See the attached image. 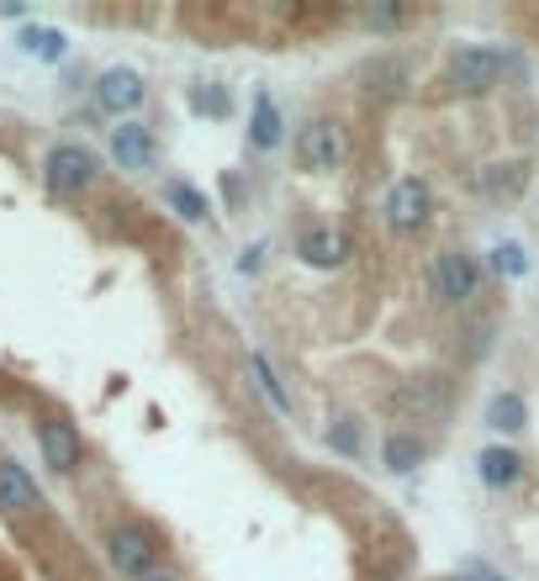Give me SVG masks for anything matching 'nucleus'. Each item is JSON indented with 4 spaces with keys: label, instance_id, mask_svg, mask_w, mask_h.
<instances>
[{
    "label": "nucleus",
    "instance_id": "obj_1",
    "mask_svg": "<svg viewBox=\"0 0 539 581\" xmlns=\"http://www.w3.org/2000/svg\"><path fill=\"white\" fill-rule=\"evenodd\" d=\"M291 154H296V165L307 169V175H338V169L349 165V127L333 122V117H312L296 132Z\"/></svg>",
    "mask_w": 539,
    "mask_h": 581
},
{
    "label": "nucleus",
    "instance_id": "obj_2",
    "mask_svg": "<svg viewBox=\"0 0 539 581\" xmlns=\"http://www.w3.org/2000/svg\"><path fill=\"white\" fill-rule=\"evenodd\" d=\"M476 290H482V264H476V254H465V249L434 254V264H428V296H434L439 307H465Z\"/></svg>",
    "mask_w": 539,
    "mask_h": 581
},
{
    "label": "nucleus",
    "instance_id": "obj_3",
    "mask_svg": "<svg viewBox=\"0 0 539 581\" xmlns=\"http://www.w3.org/2000/svg\"><path fill=\"white\" fill-rule=\"evenodd\" d=\"M95 175H101V165L80 143H53L48 159H42V180H48L53 196H85L95 185Z\"/></svg>",
    "mask_w": 539,
    "mask_h": 581
},
{
    "label": "nucleus",
    "instance_id": "obj_4",
    "mask_svg": "<svg viewBox=\"0 0 539 581\" xmlns=\"http://www.w3.org/2000/svg\"><path fill=\"white\" fill-rule=\"evenodd\" d=\"M106 555H112V571H123V577H132V581H149L154 566H159V540H154V529H143V524H123V529H112Z\"/></svg>",
    "mask_w": 539,
    "mask_h": 581
},
{
    "label": "nucleus",
    "instance_id": "obj_5",
    "mask_svg": "<svg viewBox=\"0 0 539 581\" xmlns=\"http://www.w3.org/2000/svg\"><path fill=\"white\" fill-rule=\"evenodd\" d=\"M502 69H508V59H502L498 48H487V42H471V48L450 53V85H455L460 95H487L502 80Z\"/></svg>",
    "mask_w": 539,
    "mask_h": 581
},
{
    "label": "nucleus",
    "instance_id": "obj_6",
    "mask_svg": "<svg viewBox=\"0 0 539 581\" xmlns=\"http://www.w3.org/2000/svg\"><path fill=\"white\" fill-rule=\"evenodd\" d=\"M381 211H386V228H392V233H418V228L428 222V211H434V191H428L418 175H408V180H397V185L386 191Z\"/></svg>",
    "mask_w": 539,
    "mask_h": 581
},
{
    "label": "nucleus",
    "instance_id": "obj_7",
    "mask_svg": "<svg viewBox=\"0 0 539 581\" xmlns=\"http://www.w3.org/2000/svg\"><path fill=\"white\" fill-rule=\"evenodd\" d=\"M408 85H413V64L397 59V53H375L371 64L360 69V90H365L371 101H402Z\"/></svg>",
    "mask_w": 539,
    "mask_h": 581
},
{
    "label": "nucleus",
    "instance_id": "obj_8",
    "mask_svg": "<svg viewBox=\"0 0 539 581\" xmlns=\"http://www.w3.org/2000/svg\"><path fill=\"white\" fill-rule=\"evenodd\" d=\"M112 159H117V169H127V175H143V169H154V159H159V143H154V132L143 122H117L112 127Z\"/></svg>",
    "mask_w": 539,
    "mask_h": 581
},
{
    "label": "nucleus",
    "instance_id": "obj_9",
    "mask_svg": "<svg viewBox=\"0 0 539 581\" xmlns=\"http://www.w3.org/2000/svg\"><path fill=\"white\" fill-rule=\"evenodd\" d=\"M143 95H149V85H143L138 69H127V64L106 69V75L95 80V101H101V112H112V117L138 112V106H143Z\"/></svg>",
    "mask_w": 539,
    "mask_h": 581
},
{
    "label": "nucleus",
    "instance_id": "obj_10",
    "mask_svg": "<svg viewBox=\"0 0 539 581\" xmlns=\"http://www.w3.org/2000/svg\"><path fill=\"white\" fill-rule=\"evenodd\" d=\"M38 450H42V460H48V470H59V476H69V470L80 465V455H85L75 423H64V417L38 423Z\"/></svg>",
    "mask_w": 539,
    "mask_h": 581
},
{
    "label": "nucleus",
    "instance_id": "obj_11",
    "mask_svg": "<svg viewBox=\"0 0 539 581\" xmlns=\"http://www.w3.org/2000/svg\"><path fill=\"white\" fill-rule=\"evenodd\" d=\"M296 259H301L307 270H338V264L349 259V233H344V228H307V233L296 238Z\"/></svg>",
    "mask_w": 539,
    "mask_h": 581
},
{
    "label": "nucleus",
    "instance_id": "obj_12",
    "mask_svg": "<svg viewBox=\"0 0 539 581\" xmlns=\"http://www.w3.org/2000/svg\"><path fill=\"white\" fill-rule=\"evenodd\" d=\"M38 507H42L38 481L16 460H0V513H38Z\"/></svg>",
    "mask_w": 539,
    "mask_h": 581
},
{
    "label": "nucleus",
    "instance_id": "obj_13",
    "mask_svg": "<svg viewBox=\"0 0 539 581\" xmlns=\"http://www.w3.org/2000/svg\"><path fill=\"white\" fill-rule=\"evenodd\" d=\"M476 470H482V487H492V492H513V487L524 481V455L492 444V450H482Z\"/></svg>",
    "mask_w": 539,
    "mask_h": 581
},
{
    "label": "nucleus",
    "instance_id": "obj_14",
    "mask_svg": "<svg viewBox=\"0 0 539 581\" xmlns=\"http://www.w3.org/2000/svg\"><path fill=\"white\" fill-rule=\"evenodd\" d=\"M249 143L259 149V154H270V149H281V143H286V122H281V106L270 101V90H259V95H254Z\"/></svg>",
    "mask_w": 539,
    "mask_h": 581
},
{
    "label": "nucleus",
    "instance_id": "obj_15",
    "mask_svg": "<svg viewBox=\"0 0 539 581\" xmlns=\"http://www.w3.org/2000/svg\"><path fill=\"white\" fill-rule=\"evenodd\" d=\"M423 455H428V444H423L418 434H408V428H392V434L381 439V460H386L392 476H413L418 465H423Z\"/></svg>",
    "mask_w": 539,
    "mask_h": 581
},
{
    "label": "nucleus",
    "instance_id": "obj_16",
    "mask_svg": "<svg viewBox=\"0 0 539 581\" xmlns=\"http://www.w3.org/2000/svg\"><path fill=\"white\" fill-rule=\"evenodd\" d=\"M249 375H254V391H259V397L270 402V413L291 417V391H286V380L275 375V365H270V360H265L259 349L249 354Z\"/></svg>",
    "mask_w": 539,
    "mask_h": 581
},
{
    "label": "nucleus",
    "instance_id": "obj_17",
    "mask_svg": "<svg viewBox=\"0 0 539 581\" xmlns=\"http://www.w3.org/2000/svg\"><path fill=\"white\" fill-rule=\"evenodd\" d=\"M165 207L180 217V222H207L211 217V202L191 185V180H165Z\"/></svg>",
    "mask_w": 539,
    "mask_h": 581
},
{
    "label": "nucleus",
    "instance_id": "obj_18",
    "mask_svg": "<svg viewBox=\"0 0 539 581\" xmlns=\"http://www.w3.org/2000/svg\"><path fill=\"white\" fill-rule=\"evenodd\" d=\"M487 423H492L498 434H518V428L529 423V402H524L518 391H498V397L487 402Z\"/></svg>",
    "mask_w": 539,
    "mask_h": 581
},
{
    "label": "nucleus",
    "instance_id": "obj_19",
    "mask_svg": "<svg viewBox=\"0 0 539 581\" xmlns=\"http://www.w3.org/2000/svg\"><path fill=\"white\" fill-rule=\"evenodd\" d=\"M22 48H27L33 59H42V64H59L69 42H64V33H53V27H27V33H22Z\"/></svg>",
    "mask_w": 539,
    "mask_h": 581
},
{
    "label": "nucleus",
    "instance_id": "obj_20",
    "mask_svg": "<svg viewBox=\"0 0 539 581\" xmlns=\"http://www.w3.org/2000/svg\"><path fill=\"white\" fill-rule=\"evenodd\" d=\"M445 380H434V375H423V380H413L408 386V408H418V413H445Z\"/></svg>",
    "mask_w": 539,
    "mask_h": 581
},
{
    "label": "nucleus",
    "instance_id": "obj_21",
    "mask_svg": "<svg viewBox=\"0 0 539 581\" xmlns=\"http://www.w3.org/2000/svg\"><path fill=\"white\" fill-rule=\"evenodd\" d=\"M191 112H202V117H228V112H233V95H228L222 85H196V90H191Z\"/></svg>",
    "mask_w": 539,
    "mask_h": 581
},
{
    "label": "nucleus",
    "instance_id": "obj_22",
    "mask_svg": "<svg viewBox=\"0 0 539 581\" xmlns=\"http://www.w3.org/2000/svg\"><path fill=\"white\" fill-rule=\"evenodd\" d=\"M492 270H498V275H508V281H518V275L529 270V259H524V249H518V244H498V249H492Z\"/></svg>",
    "mask_w": 539,
    "mask_h": 581
},
{
    "label": "nucleus",
    "instance_id": "obj_23",
    "mask_svg": "<svg viewBox=\"0 0 539 581\" xmlns=\"http://www.w3.org/2000/svg\"><path fill=\"white\" fill-rule=\"evenodd\" d=\"M329 444L338 455H360V423H355V417H338L329 428Z\"/></svg>",
    "mask_w": 539,
    "mask_h": 581
},
{
    "label": "nucleus",
    "instance_id": "obj_24",
    "mask_svg": "<svg viewBox=\"0 0 539 581\" xmlns=\"http://www.w3.org/2000/svg\"><path fill=\"white\" fill-rule=\"evenodd\" d=\"M402 22H408V11H402V5H375L371 16H365V27H371V33H397Z\"/></svg>",
    "mask_w": 539,
    "mask_h": 581
},
{
    "label": "nucleus",
    "instance_id": "obj_25",
    "mask_svg": "<svg viewBox=\"0 0 539 581\" xmlns=\"http://www.w3.org/2000/svg\"><path fill=\"white\" fill-rule=\"evenodd\" d=\"M465 581H508V577H498V571H487L482 560H471V566H465Z\"/></svg>",
    "mask_w": 539,
    "mask_h": 581
},
{
    "label": "nucleus",
    "instance_id": "obj_26",
    "mask_svg": "<svg viewBox=\"0 0 539 581\" xmlns=\"http://www.w3.org/2000/svg\"><path fill=\"white\" fill-rule=\"evenodd\" d=\"M149 581H180V577H159V571H154V577H149Z\"/></svg>",
    "mask_w": 539,
    "mask_h": 581
},
{
    "label": "nucleus",
    "instance_id": "obj_27",
    "mask_svg": "<svg viewBox=\"0 0 539 581\" xmlns=\"http://www.w3.org/2000/svg\"><path fill=\"white\" fill-rule=\"evenodd\" d=\"M455 581H465V577H455Z\"/></svg>",
    "mask_w": 539,
    "mask_h": 581
}]
</instances>
